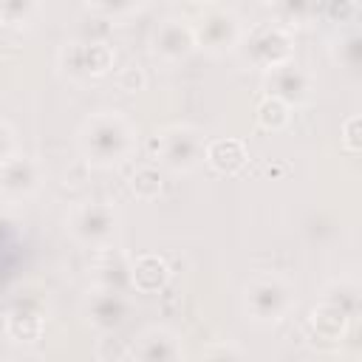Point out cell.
<instances>
[{"label":"cell","instance_id":"6da1fadb","mask_svg":"<svg viewBox=\"0 0 362 362\" xmlns=\"http://www.w3.org/2000/svg\"><path fill=\"white\" fill-rule=\"evenodd\" d=\"M79 144H82V153L88 156V161L102 164V167L119 164L133 150V127L119 113L102 110L85 122Z\"/></svg>","mask_w":362,"mask_h":362},{"label":"cell","instance_id":"7a4b0ae2","mask_svg":"<svg viewBox=\"0 0 362 362\" xmlns=\"http://www.w3.org/2000/svg\"><path fill=\"white\" fill-rule=\"evenodd\" d=\"M294 303L291 286L277 274H260L246 286V311L257 322H277Z\"/></svg>","mask_w":362,"mask_h":362},{"label":"cell","instance_id":"3957f363","mask_svg":"<svg viewBox=\"0 0 362 362\" xmlns=\"http://www.w3.org/2000/svg\"><path fill=\"white\" fill-rule=\"evenodd\" d=\"M153 150L170 170H192L204 158L201 133L187 124H173L161 130L153 141Z\"/></svg>","mask_w":362,"mask_h":362},{"label":"cell","instance_id":"277c9868","mask_svg":"<svg viewBox=\"0 0 362 362\" xmlns=\"http://www.w3.org/2000/svg\"><path fill=\"white\" fill-rule=\"evenodd\" d=\"M68 223H71L74 238L82 240L85 246H93V249L110 246V240L116 235V212L105 201L79 204L71 212V221Z\"/></svg>","mask_w":362,"mask_h":362},{"label":"cell","instance_id":"5b68a950","mask_svg":"<svg viewBox=\"0 0 362 362\" xmlns=\"http://www.w3.org/2000/svg\"><path fill=\"white\" fill-rule=\"evenodd\" d=\"M59 62L74 79L99 76L113 65V48L107 42L93 40H74L59 51Z\"/></svg>","mask_w":362,"mask_h":362},{"label":"cell","instance_id":"8992f818","mask_svg":"<svg viewBox=\"0 0 362 362\" xmlns=\"http://www.w3.org/2000/svg\"><path fill=\"white\" fill-rule=\"evenodd\" d=\"M195 42H201L209 51H226L240 40V20L223 8V6H209L192 25Z\"/></svg>","mask_w":362,"mask_h":362},{"label":"cell","instance_id":"52a82bcc","mask_svg":"<svg viewBox=\"0 0 362 362\" xmlns=\"http://www.w3.org/2000/svg\"><path fill=\"white\" fill-rule=\"evenodd\" d=\"M246 54L255 65H260L263 71H272L283 62H288L291 57V37L283 25H263L249 37Z\"/></svg>","mask_w":362,"mask_h":362},{"label":"cell","instance_id":"ba28073f","mask_svg":"<svg viewBox=\"0 0 362 362\" xmlns=\"http://www.w3.org/2000/svg\"><path fill=\"white\" fill-rule=\"evenodd\" d=\"M42 170L31 156H11L3 167H0V192L11 201L31 195L40 187Z\"/></svg>","mask_w":362,"mask_h":362},{"label":"cell","instance_id":"9c48e42d","mask_svg":"<svg viewBox=\"0 0 362 362\" xmlns=\"http://www.w3.org/2000/svg\"><path fill=\"white\" fill-rule=\"evenodd\" d=\"M266 88H269V96L280 99L283 105H300L311 90V76L300 65L283 62L266 71Z\"/></svg>","mask_w":362,"mask_h":362},{"label":"cell","instance_id":"30bf717a","mask_svg":"<svg viewBox=\"0 0 362 362\" xmlns=\"http://www.w3.org/2000/svg\"><path fill=\"white\" fill-rule=\"evenodd\" d=\"M195 48V34H192V25L187 20H178V17H167L164 23H158V28L153 31V51L161 57V59H184L189 51Z\"/></svg>","mask_w":362,"mask_h":362},{"label":"cell","instance_id":"8fae6325","mask_svg":"<svg viewBox=\"0 0 362 362\" xmlns=\"http://www.w3.org/2000/svg\"><path fill=\"white\" fill-rule=\"evenodd\" d=\"M348 322H351L348 314H342L337 305L320 300V305H317V308L311 311V317H308V339H311L314 345H325V348L339 345L342 337H345Z\"/></svg>","mask_w":362,"mask_h":362},{"label":"cell","instance_id":"7c38bea8","mask_svg":"<svg viewBox=\"0 0 362 362\" xmlns=\"http://www.w3.org/2000/svg\"><path fill=\"white\" fill-rule=\"evenodd\" d=\"M88 320L99 328V331H113L116 325H122L124 314H127V303L122 297V291H107V288H93L88 297Z\"/></svg>","mask_w":362,"mask_h":362},{"label":"cell","instance_id":"4fadbf2b","mask_svg":"<svg viewBox=\"0 0 362 362\" xmlns=\"http://www.w3.org/2000/svg\"><path fill=\"white\" fill-rule=\"evenodd\" d=\"M133 362H181V345L170 331L150 328L136 339Z\"/></svg>","mask_w":362,"mask_h":362},{"label":"cell","instance_id":"5bb4252c","mask_svg":"<svg viewBox=\"0 0 362 362\" xmlns=\"http://www.w3.org/2000/svg\"><path fill=\"white\" fill-rule=\"evenodd\" d=\"M93 277H96V288H107V291H122L124 283H130V260L105 246V249H96V257H93Z\"/></svg>","mask_w":362,"mask_h":362},{"label":"cell","instance_id":"9a60e30c","mask_svg":"<svg viewBox=\"0 0 362 362\" xmlns=\"http://www.w3.org/2000/svg\"><path fill=\"white\" fill-rule=\"evenodd\" d=\"M42 328H45V317H42V308L37 303H17L11 311H8V320H6V331L20 339V342H34L42 337Z\"/></svg>","mask_w":362,"mask_h":362},{"label":"cell","instance_id":"2e32d148","mask_svg":"<svg viewBox=\"0 0 362 362\" xmlns=\"http://www.w3.org/2000/svg\"><path fill=\"white\" fill-rule=\"evenodd\" d=\"M170 277V266L164 257L147 252L130 260V283L141 291H158Z\"/></svg>","mask_w":362,"mask_h":362},{"label":"cell","instance_id":"e0dca14e","mask_svg":"<svg viewBox=\"0 0 362 362\" xmlns=\"http://www.w3.org/2000/svg\"><path fill=\"white\" fill-rule=\"evenodd\" d=\"M204 158L218 173H235L246 164V147L240 139H215L204 147Z\"/></svg>","mask_w":362,"mask_h":362},{"label":"cell","instance_id":"ac0fdd59","mask_svg":"<svg viewBox=\"0 0 362 362\" xmlns=\"http://www.w3.org/2000/svg\"><path fill=\"white\" fill-rule=\"evenodd\" d=\"M325 303L337 305L342 314H348L351 320L356 317V308H359V288L354 283H334L325 294H322Z\"/></svg>","mask_w":362,"mask_h":362},{"label":"cell","instance_id":"d6986e66","mask_svg":"<svg viewBox=\"0 0 362 362\" xmlns=\"http://www.w3.org/2000/svg\"><path fill=\"white\" fill-rule=\"evenodd\" d=\"M257 122L269 130H280L286 122H288V105H283L280 99L274 96H266L257 107Z\"/></svg>","mask_w":362,"mask_h":362},{"label":"cell","instance_id":"ffe728a7","mask_svg":"<svg viewBox=\"0 0 362 362\" xmlns=\"http://www.w3.org/2000/svg\"><path fill=\"white\" fill-rule=\"evenodd\" d=\"M130 187H133V192H136L139 198H156V195L161 192V175H158L156 167L144 164V167H139V170L133 173Z\"/></svg>","mask_w":362,"mask_h":362},{"label":"cell","instance_id":"44dd1931","mask_svg":"<svg viewBox=\"0 0 362 362\" xmlns=\"http://www.w3.org/2000/svg\"><path fill=\"white\" fill-rule=\"evenodd\" d=\"M201 362H246V356L232 342H215V345L206 348V354L201 356Z\"/></svg>","mask_w":362,"mask_h":362},{"label":"cell","instance_id":"7402d4cb","mask_svg":"<svg viewBox=\"0 0 362 362\" xmlns=\"http://www.w3.org/2000/svg\"><path fill=\"white\" fill-rule=\"evenodd\" d=\"M31 11H34L31 3H20V0L0 3V20H6V23H20V20H25Z\"/></svg>","mask_w":362,"mask_h":362},{"label":"cell","instance_id":"603a6c76","mask_svg":"<svg viewBox=\"0 0 362 362\" xmlns=\"http://www.w3.org/2000/svg\"><path fill=\"white\" fill-rule=\"evenodd\" d=\"M359 127H362V119L359 116H351L342 127V141H345V150L356 153L359 150Z\"/></svg>","mask_w":362,"mask_h":362},{"label":"cell","instance_id":"cb8c5ba5","mask_svg":"<svg viewBox=\"0 0 362 362\" xmlns=\"http://www.w3.org/2000/svg\"><path fill=\"white\" fill-rule=\"evenodd\" d=\"M141 85H144V74H141L139 68L130 65V68H124V71L119 74V88H122V90L133 93V90H139Z\"/></svg>","mask_w":362,"mask_h":362},{"label":"cell","instance_id":"d4e9b609","mask_svg":"<svg viewBox=\"0 0 362 362\" xmlns=\"http://www.w3.org/2000/svg\"><path fill=\"white\" fill-rule=\"evenodd\" d=\"M11 156H14V133H11V127L0 119V167H3Z\"/></svg>","mask_w":362,"mask_h":362},{"label":"cell","instance_id":"484cf974","mask_svg":"<svg viewBox=\"0 0 362 362\" xmlns=\"http://www.w3.org/2000/svg\"><path fill=\"white\" fill-rule=\"evenodd\" d=\"M342 48H345V65L354 68L359 62V37L356 34H348L345 42H342Z\"/></svg>","mask_w":362,"mask_h":362}]
</instances>
